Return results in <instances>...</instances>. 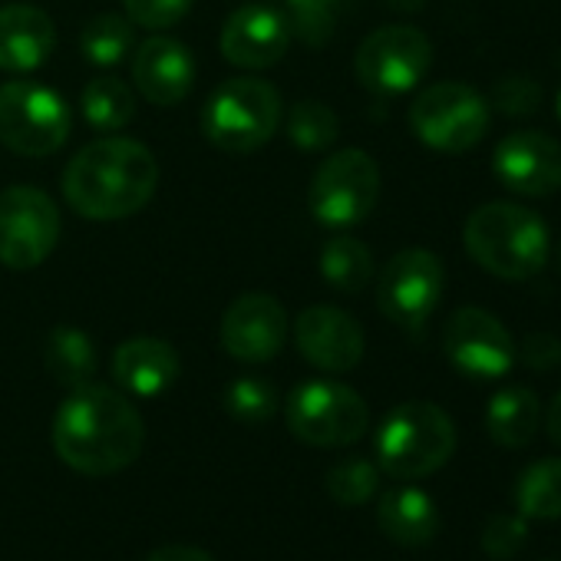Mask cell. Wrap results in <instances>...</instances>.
<instances>
[{
  "label": "cell",
  "instance_id": "obj_23",
  "mask_svg": "<svg viewBox=\"0 0 561 561\" xmlns=\"http://www.w3.org/2000/svg\"><path fill=\"white\" fill-rule=\"evenodd\" d=\"M318 267L328 285L341 295H360L374 280V254L354 234L328 238L318 254Z\"/></svg>",
  "mask_w": 561,
  "mask_h": 561
},
{
  "label": "cell",
  "instance_id": "obj_9",
  "mask_svg": "<svg viewBox=\"0 0 561 561\" xmlns=\"http://www.w3.org/2000/svg\"><path fill=\"white\" fill-rule=\"evenodd\" d=\"M380 202V165L364 149H341L324 159L311 179L308 205L324 228H354Z\"/></svg>",
  "mask_w": 561,
  "mask_h": 561
},
{
  "label": "cell",
  "instance_id": "obj_17",
  "mask_svg": "<svg viewBox=\"0 0 561 561\" xmlns=\"http://www.w3.org/2000/svg\"><path fill=\"white\" fill-rule=\"evenodd\" d=\"M218 47L231 67L267 70L280 64V57L291 47L288 18L267 4H244L225 21Z\"/></svg>",
  "mask_w": 561,
  "mask_h": 561
},
{
  "label": "cell",
  "instance_id": "obj_22",
  "mask_svg": "<svg viewBox=\"0 0 561 561\" xmlns=\"http://www.w3.org/2000/svg\"><path fill=\"white\" fill-rule=\"evenodd\" d=\"M541 426V400L528 387H502L485 407V430L502 449H522Z\"/></svg>",
  "mask_w": 561,
  "mask_h": 561
},
{
  "label": "cell",
  "instance_id": "obj_16",
  "mask_svg": "<svg viewBox=\"0 0 561 561\" xmlns=\"http://www.w3.org/2000/svg\"><path fill=\"white\" fill-rule=\"evenodd\" d=\"M295 347L324 374H347L364 360V328L341 308L314 305L295 318Z\"/></svg>",
  "mask_w": 561,
  "mask_h": 561
},
{
  "label": "cell",
  "instance_id": "obj_27",
  "mask_svg": "<svg viewBox=\"0 0 561 561\" xmlns=\"http://www.w3.org/2000/svg\"><path fill=\"white\" fill-rule=\"evenodd\" d=\"M136 47V34H133V21L123 14H96L87 21L83 34H80V50L90 64L96 67H119Z\"/></svg>",
  "mask_w": 561,
  "mask_h": 561
},
{
  "label": "cell",
  "instance_id": "obj_30",
  "mask_svg": "<svg viewBox=\"0 0 561 561\" xmlns=\"http://www.w3.org/2000/svg\"><path fill=\"white\" fill-rule=\"evenodd\" d=\"M324 485H328L334 502H341V505H364L380 489V469H377V462H370L364 456H351V459H341V462H334L328 469Z\"/></svg>",
  "mask_w": 561,
  "mask_h": 561
},
{
  "label": "cell",
  "instance_id": "obj_5",
  "mask_svg": "<svg viewBox=\"0 0 561 561\" xmlns=\"http://www.w3.org/2000/svg\"><path fill=\"white\" fill-rule=\"evenodd\" d=\"M285 119L280 93L257 77L225 80L202 110V133L221 152H257L267 146Z\"/></svg>",
  "mask_w": 561,
  "mask_h": 561
},
{
  "label": "cell",
  "instance_id": "obj_31",
  "mask_svg": "<svg viewBox=\"0 0 561 561\" xmlns=\"http://www.w3.org/2000/svg\"><path fill=\"white\" fill-rule=\"evenodd\" d=\"M225 410L231 420L257 426L277 413V390L261 377H238L225 390Z\"/></svg>",
  "mask_w": 561,
  "mask_h": 561
},
{
  "label": "cell",
  "instance_id": "obj_18",
  "mask_svg": "<svg viewBox=\"0 0 561 561\" xmlns=\"http://www.w3.org/2000/svg\"><path fill=\"white\" fill-rule=\"evenodd\" d=\"M133 83L152 106H179L195 87V57L172 37H149L136 47Z\"/></svg>",
  "mask_w": 561,
  "mask_h": 561
},
{
  "label": "cell",
  "instance_id": "obj_40",
  "mask_svg": "<svg viewBox=\"0 0 561 561\" xmlns=\"http://www.w3.org/2000/svg\"><path fill=\"white\" fill-rule=\"evenodd\" d=\"M558 267H561V248H558Z\"/></svg>",
  "mask_w": 561,
  "mask_h": 561
},
{
  "label": "cell",
  "instance_id": "obj_28",
  "mask_svg": "<svg viewBox=\"0 0 561 561\" xmlns=\"http://www.w3.org/2000/svg\"><path fill=\"white\" fill-rule=\"evenodd\" d=\"M347 8L351 0H285V18L291 37H298L305 47H324L337 34Z\"/></svg>",
  "mask_w": 561,
  "mask_h": 561
},
{
  "label": "cell",
  "instance_id": "obj_14",
  "mask_svg": "<svg viewBox=\"0 0 561 561\" xmlns=\"http://www.w3.org/2000/svg\"><path fill=\"white\" fill-rule=\"evenodd\" d=\"M288 311L264 291L241 295L228 305L218 324V341L228 357L241 364H267L288 344Z\"/></svg>",
  "mask_w": 561,
  "mask_h": 561
},
{
  "label": "cell",
  "instance_id": "obj_13",
  "mask_svg": "<svg viewBox=\"0 0 561 561\" xmlns=\"http://www.w3.org/2000/svg\"><path fill=\"white\" fill-rule=\"evenodd\" d=\"M446 360L472 380H502L515 367L508 328L485 308H459L443 328Z\"/></svg>",
  "mask_w": 561,
  "mask_h": 561
},
{
  "label": "cell",
  "instance_id": "obj_38",
  "mask_svg": "<svg viewBox=\"0 0 561 561\" xmlns=\"http://www.w3.org/2000/svg\"><path fill=\"white\" fill-rule=\"evenodd\" d=\"M387 4H390L393 11H403V14H416V11L426 8V0H387Z\"/></svg>",
  "mask_w": 561,
  "mask_h": 561
},
{
  "label": "cell",
  "instance_id": "obj_19",
  "mask_svg": "<svg viewBox=\"0 0 561 561\" xmlns=\"http://www.w3.org/2000/svg\"><path fill=\"white\" fill-rule=\"evenodd\" d=\"M57 47L54 21L34 4H4L0 8V70L34 73L41 70Z\"/></svg>",
  "mask_w": 561,
  "mask_h": 561
},
{
  "label": "cell",
  "instance_id": "obj_4",
  "mask_svg": "<svg viewBox=\"0 0 561 561\" xmlns=\"http://www.w3.org/2000/svg\"><path fill=\"white\" fill-rule=\"evenodd\" d=\"M453 453L456 426L443 407L426 400L393 407L377 430V466L400 482H416L439 472Z\"/></svg>",
  "mask_w": 561,
  "mask_h": 561
},
{
  "label": "cell",
  "instance_id": "obj_21",
  "mask_svg": "<svg viewBox=\"0 0 561 561\" xmlns=\"http://www.w3.org/2000/svg\"><path fill=\"white\" fill-rule=\"evenodd\" d=\"M377 522L387 538L403 548H423L439 531V508L436 502L416 485H397L380 495Z\"/></svg>",
  "mask_w": 561,
  "mask_h": 561
},
{
  "label": "cell",
  "instance_id": "obj_12",
  "mask_svg": "<svg viewBox=\"0 0 561 561\" xmlns=\"http://www.w3.org/2000/svg\"><path fill=\"white\" fill-rule=\"evenodd\" d=\"M433 67V44L420 27H380L357 47V80L380 96H403L423 83Z\"/></svg>",
  "mask_w": 561,
  "mask_h": 561
},
{
  "label": "cell",
  "instance_id": "obj_10",
  "mask_svg": "<svg viewBox=\"0 0 561 561\" xmlns=\"http://www.w3.org/2000/svg\"><path fill=\"white\" fill-rule=\"evenodd\" d=\"M446 271L426 248L397 251L377 277V308L397 328L420 334L443 301Z\"/></svg>",
  "mask_w": 561,
  "mask_h": 561
},
{
  "label": "cell",
  "instance_id": "obj_6",
  "mask_svg": "<svg viewBox=\"0 0 561 561\" xmlns=\"http://www.w3.org/2000/svg\"><path fill=\"white\" fill-rule=\"evenodd\" d=\"M73 113L67 100L37 80H11L0 87V142L18 156L47 159L67 146Z\"/></svg>",
  "mask_w": 561,
  "mask_h": 561
},
{
  "label": "cell",
  "instance_id": "obj_34",
  "mask_svg": "<svg viewBox=\"0 0 561 561\" xmlns=\"http://www.w3.org/2000/svg\"><path fill=\"white\" fill-rule=\"evenodd\" d=\"M123 8L133 24L146 31H169L192 11V0H123Z\"/></svg>",
  "mask_w": 561,
  "mask_h": 561
},
{
  "label": "cell",
  "instance_id": "obj_8",
  "mask_svg": "<svg viewBox=\"0 0 561 561\" xmlns=\"http://www.w3.org/2000/svg\"><path fill=\"white\" fill-rule=\"evenodd\" d=\"M489 100L466 83H433L410 106L413 136L446 156H459L482 142L489 133Z\"/></svg>",
  "mask_w": 561,
  "mask_h": 561
},
{
  "label": "cell",
  "instance_id": "obj_26",
  "mask_svg": "<svg viewBox=\"0 0 561 561\" xmlns=\"http://www.w3.org/2000/svg\"><path fill=\"white\" fill-rule=\"evenodd\" d=\"M80 110L83 119L96 129V133H119L133 123L136 116V93L116 80V77H96L83 87L80 93Z\"/></svg>",
  "mask_w": 561,
  "mask_h": 561
},
{
  "label": "cell",
  "instance_id": "obj_25",
  "mask_svg": "<svg viewBox=\"0 0 561 561\" xmlns=\"http://www.w3.org/2000/svg\"><path fill=\"white\" fill-rule=\"evenodd\" d=\"M512 499L525 518H561V456L528 462L515 479Z\"/></svg>",
  "mask_w": 561,
  "mask_h": 561
},
{
  "label": "cell",
  "instance_id": "obj_15",
  "mask_svg": "<svg viewBox=\"0 0 561 561\" xmlns=\"http://www.w3.org/2000/svg\"><path fill=\"white\" fill-rule=\"evenodd\" d=\"M492 172L515 195H554L561 188V142L538 129L512 133L495 146Z\"/></svg>",
  "mask_w": 561,
  "mask_h": 561
},
{
  "label": "cell",
  "instance_id": "obj_36",
  "mask_svg": "<svg viewBox=\"0 0 561 561\" xmlns=\"http://www.w3.org/2000/svg\"><path fill=\"white\" fill-rule=\"evenodd\" d=\"M146 561H215V558L195 545H162Z\"/></svg>",
  "mask_w": 561,
  "mask_h": 561
},
{
  "label": "cell",
  "instance_id": "obj_7",
  "mask_svg": "<svg viewBox=\"0 0 561 561\" xmlns=\"http://www.w3.org/2000/svg\"><path fill=\"white\" fill-rule=\"evenodd\" d=\"M288 430L308 446H354L370 430L367 400L337 380H308L285 403Z\"/></svg>",
  "mask_w": 561,
  "mask_h": 561
},
{
  "label": "cell",
  "instance_id": "obj_2",
  "mask_svg": "<svg viewBox=\"0 0 561 561\" xmlns=\"http://www.w3.org/2000/svg\"><path fill=\"white\" fill-rule=\"evenodd\" d=\"M159 185V162L149 146L129 136H100L64 169L70 208L90 221H119L136 215Z\"/></svg>",
  "mask_w": 561,
  "mask_h": 561
},
{
  "label": "cell",
  "instance_id": "obj_35",
  "mask_svg": "<svg viewBox=\"0 0 561 561\" xmlns=\"http://www.w3.org/2000/svg\"><path fill=\"white\" fill-rule=\"evenodd\" d=\"M515 360H522L535 374H548L561 367V341L545 331H531L515 344Z\"/></svg>",
  "mask_w": 561,
  "mask_h": 561
},
{
  "label": "cell",
  "instance_id": "obj_37",
  "mask_svg": "<svg viewBox=\"0 0 561 561\" xmlns=\"http://www.w3.org/2000/svg\"><path fill=\"white\" fill-rule=\"evenodd\" d=\"M545 430H548L551 443L561 449V393L551 400V407H548V413H545Z\"/></svg>",
  "mask_w": 561,
  "mask_h": 561
},
{
  "label": "cell",
  "instance_id": "obj_1",
  "mask_svg": "<svg viewBox=\"0 0 561 561\" xmlns=\"http://www.w3.org/2000/svg\"><path fill=\"white\" fill-rule=\"evenodd\" d=\"M146 426L129 397L103 383L70 390L54 416L57 456L83 476H113L142 453Z\"/></svg>",
  "mask_w": 561,
  "mask_h": 561
},
{
  "label": "cell",
  "instance_id": "obj_39",
  "mask_svg": "<svg viewBox=\"0 0 561 561\" xmlns=\"http://www.w3.org/2000/svg\"><path fill=\"white\" fill-rule=\"evenodd\" d=\"M554 110H558V119H561V90H558V96H554Z\"/></svg>",
  "mask_w": 561,
  "mask_h": 561
},
{
  "label": "cell",
  "instance_id": "obj_29",
  "mask_svg": "<svg viewBox=\"0 0 561 561\" xmlns=\"http://www.w3.org/2000/svg\"><path fill=\"white\" fill-rule=\"evenodd\" d=\"M285 133H288L291 146H298L305 152H324V149H331L337 142L341 119L328 103L301 100V103H295V110H288Z\"/></svg>",
  "mask_w": 561,
  "mask_h": 561
},
{
  "label": "cell",
  "instance_id": "obj_33",
  "mask_svg": "<svg viewBox=\"0 0 561 561\" xmlns=\"http://www.w3.org/2000/svg\"><path fill=\"white\" fill-rule=\"evenodd\" d=\"M541 96L545 93H541V87L531 77L512 73V77H502L492 87L489 110H499L502 116H531L541 106Z\"/></svg>",
  "mask_w": 561,
  "mask_h": 561
},
{
  "label": "cell",
  "instance_id": "obj_32",
  "mask_svg": "<svg viewBox=\"0 0 561 561\" xmlns=\"http://www.w3.org/2000/svg\"><path fill=\"white\" fill-rule=\"evenodd\" d=\"M525 541H528V518L522 512L518 515H508V512L492 515L482 528V538H479L482 551L495 561L515 558L525 548Z\"/></svg>",
  "mask_w": 561,
  "mask_h": 561
},
{
  "label": "cell",
  "instance_id": "obj_24",
  "mask_svg": "<svg viewBox=\"0 0 561 561\" xmlns=\"http://www.w3.org/2000/svg\"><path fill=\"white\" fill-rule=\"evenodd\" d=\"M44 364H47V374L60 387L77 390L83 383H93V374L100 367V357H96V347H93V337L90 334H83L80 328H57L47 337Z\"/></svg>",
  "mask_w": 561,
  "mask_h": 561
},
{
  "label": "cell",
  "instance_id": "obj_3",
  "mask_svg": "<svg viewBox=\"0 0 561 561\" xmlns=\"http://www.w3.org/2000/svg\"><path fill=\"white\" fill-rule=\"evenodd\" d=\"M462 244L482 271L502 280H528L545 267L551 234L531 208L485 202L466 218Z\"/></svg>",
  "mask_w": 561,
  "mask_h": 561
},
{
  "label": "cell",
  "instance_id": "obj_20",
  "mask_svg": "<svg viewBox=\"0 0 561 561\" xmlns=\"http://www.w3.org/2000/svg\"><path fill=\"white\" fill-rule=\"evenodd\" d=\"M182 360L169 341L129 337L113 354V377L133 397H159L179 380Z\"/></svg>",
  "mask_w": 561,
  "mask_h": 561
},
{
  "label": "cell",
  "instance_id": "obj_11",
  "mask_svg": "<svg viewBox=\"0 0 561 561\" xmlns=\"http://www.w3.org/2000/svg\"><path fill=\"white\" fill-rule=\"evenodd\" d=\"M60 241L57 202L34 185L0 192V264L11 271L41 267Z\"/></svg>",
  "mask_w": 561,
  "mask_h": 561
}]
</instances>
